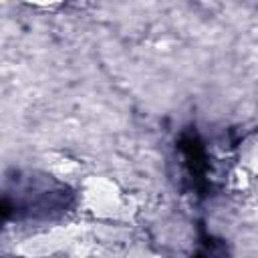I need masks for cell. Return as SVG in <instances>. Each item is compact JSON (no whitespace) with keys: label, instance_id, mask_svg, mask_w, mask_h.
I'll return each mask as SVG.
<instances>
[{"label":"cell","instance_id":"3","mask_svg":"<svg viewBox=\"0 0 258 258\" xmlns=\"http://www.w3.org/2000/svg\"><path fill=\"white\" fill-rule=\"evenodd\" d=\"M191 258H228L226 244L214 236H202Z\"/></svg>","mask_w":258,"mask_h":258},{"label":"cell","instance_id":"2","mask_svg":"<svg viewBox=\"0 0 258 258\" xmlns=\"http://www.w3.org/2000/svg\"><path fill=\"white\" fill-rule=\"evenodd\" d=\"M177 149L183 155V163L187 167V173L191 177V181H196V185L200 187L202 183H206V173H208V155L204 149L202 139L198 137L196 131H185L181 133L179 141H177Z\"/></svg>","mask_w":258,"mask_h":258},{"label":"cell","instance_id":"1","mask_svg":"<svg viewBox=\"0 0 258 258\" xmlns=\"http://www.w3.org/2000/svg\"><path fill=\"white\" fill-rule=\"evenodd\" d=\"M73 191L52 179L50 175H16L14 189H6L2 198V216L4 220H50L64 214L71 208Z\"/></svg>","mask_w":258,"mask_h":258}]
</instances>
